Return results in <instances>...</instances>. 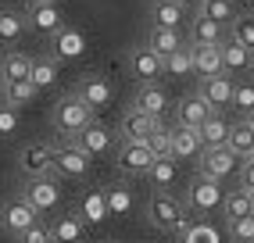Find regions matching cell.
<instances>
[{
	"label": "cell",
	"mask_w": 254,
	"mask_h": 243,
	"mask_svg": "<svg viewBox=\"0 0 254 243\" xmlns=\"http://www.w3.org/2000/svg\"><path fill=\"white\" fill-rule=\"evenodd\" d=\"M147 18L154 29H179V22L186 18V11L176 4V0H150Z\"/></svg>",
	"instance_id": "obj_20"
},
{
	"label": "cell",
	"mask_w": 254,
	"mask_h": 243,
	"mask_svg": "<svg viewBox=\"0 0 254 243\" xmlns=\"http://www.w3.org/2000/svg\"><path fill=\"white\" fill-rule=\"evenodd\" d=\"M190 47V43H186ZM190 54H193V75L197 79H218V75H226V68H222V47H190Z\"/></svg>",
	"instance_id": "obj_16"
},
{
	"label": "cell",
	"mask_w": 254,
	"mask_h": 243,
	"mask_svg": "<svg viewBox=\"0 0 254 243\" xmlns=\"http://www.w3.org/2000/svg\"><path fill=\"white\" fill-rule=\"evenodd\" d=\"M36 222H40V215L32 211V207H29L22 197L0 204V225H4V233H11V236H25Z\"/></svg>",
	"instance_id": "obj_9"
},
{
	"label": "cell",
	"mask_w": 254,
	"mask_h": 243,
	"mask_svg": "<svg viewBox=\"0 0 254 243\" xmlns=\"http://www.w3.org/2000/svg\"><path fill=\"white\" fill-rule=\"evenodd\" d=\"M36 93H40V90H36L29 79H25V82H0V100L11 104V108H22V104H29Z\"/></svg>",
	"instance_id": "obj_34"
},
{
	"label": "cell",
	"mask_w": 254,
	"mask_h": 243,
	"mask_svg": "<svg viewBox=\"0 0 254 243\" xmlns=\"http://www.w3.org/2000/svg\"><path fill=\"white\" fill-rule=\"evenodd\" d=\"M251 158H254V154H251Z\"/></svg>",
	"instance_id": "obj_49"
},
{
	"label": "cell",
	"mask_w": 254,
	"mask_h": 243,
	"mask_svg": "<svg viewBox=\"0 0 254 243\" xmlns=\"http://www.w3.org/2000/svg\"><path fill=\"white\" fill-rule=\"evenodd\" d=\"M240 186L247 193H254V158H244V165H240Z\"/></svg>",
	"instance_id": "obj_43"
},
{
	"label": "cell",
	"mask_w": 254,
	"mask_h": 243,
	"mask_svg": "<svg viewBox=\"0 0 254 243\" xmlns=\"http://www.w3.org/2000/svg\"><path fill=\"white\" fill-rule=\"evenodd\" d=\"M108 211H115V215H129L132 211V197H129L126 186H115L108 193Z\"/></svg>",
	"instance_id": "obj_39"
},
{
	"label": "cell",
	"mask_w": 254,
	"mask_h": 243,
	"mask_svg": "<svg viewBox=\"0 0 254 243\" xmlns=\"http://www.w3.org/2000/svg\"><path fill=\"white\" fill-rule=\"evenodd\" d=\"M129 72H132V79H140V86H154L165 79V58H158L143 43L136 50H129Z\"/></svg>",
	"instance_id": "obj_6"
},
{
	"label": "cell",
	"mask_w": 254,
	"mask_h": 243,
	"mask_svg": "<svg viewBox=\"0 0 254 243\" xmlns=\"http://www.w3.org/2000/svg\"><path fill=\"white\" fill-rule=\"evenodd\" d=\"M229 40L254 54V14H236L229 22Z\"/></svg>",
	"instance_id": "obj_36"
},
{
	"label": "cell",
	"mask_w": 254,
	"mask_h": 243,
	"mask_svg": "<svg viewBox=\"0 0 254 243\" xmlns=\"http://www.w3.org/2000/svg\"><path fill=\"white\" fill-rule=\"evenodd\" d=\"M25 25L40 36H58L61 29V7L58 4H25Z\"/></svg>",
	"instance_id": "obj_12"
},
{
	"label": "cell",
	"mask_w": 254,
	"mask_h": 243,
	"mask_svg": "<svg viewBox=\"0 0 254 243\" xmlns=\"http://www.w3.org/2000/svg\"><path fill=\"white\" fill-rule=\"evenodd\" d=\"M200 165H197V172L204 179H211V182H222L229 172L236 168V161L240 158H233V150L229 147H215V150H200V158H197Z\"/></svg>",
	"instance_id": "obj_10"
},
{
	"label": "cell",
	"mask_w": 254,
	"mask_h": 243,
	"mask_svg": "<svg viewBox=\"0 0 254 243\" xmlns=\"http://www.w3.org/2000/svg\"><path fill=\"white\" fill-rule=\"evenodd\" d=\"M18 243H50V229H47L43 222H36L25 236H18Z\"/></svg>",
	"instance_id": "obj_42"
},
{
	"label": "cell",
	"mask_w": 254,
	"mask_h": 243,
	"mask_svg": "<svg viewBox=\"0 0 254 243\" xmlns=\"http://www.w3.org/2000/svg\"><path fill=\"white\" fill-rule=\"evenodd\" d=\"M22 200L32 207L36 215H47L54 211L58 200H61V186H58V176H47V179H29L25 189H22Z\"/></svg>",
	"instance_id": "obj_5"
},
{
	"label": "cell",
	"mask_w": 254,
	"mask_h": 243,
	"mask_svg": "<svg viewBox=\"0 0 254 243\" xmlns=\"http://www.w3.org/2000/svg\"><path fill=\"white\" fill-rule=\"evenodd\" d=\"M222 215H226V222H240V218L254 215V207H251V193H247L244 186L229 189V193L222 197Z\"/></svg>",
	"instance_id": "obj_28"
},
{
	"label": "cell",
	"mask_w": 254,
	"mask_h": 243,
	"mask_svg": "<svg viewBox=\"0 0 254 243\" xmlns=\"http://www.w3.org/2000/svg\"><path fill=\"white\" fill-rule=\"evenodd\" d=\"M147 222L154 225L158 233H168V236H183L186 233V204L176 200L172 193H150L147 197Z\"/></svg>",
	"instance_id": "obj_1"
},
{
	"label": "cell",
	"mask_w": 254,
	"mask_h": 243,
	"mask_svg": "<svg viewBox=\"0 0 254 243\" xmlns=\"http://www.w3.org/2000/svg\"><path fill=\"white\" fill-rule=\"evenodd\" d=\"M222 186L204 179V176H197L190 182V189H186V211H197V215H211L215 207H222Z\"/></svg>",
	"instance_id": "obj_7"
},
{
	"label": "cell",
	"mask_w": 254,
	"mask_h": 243,
	"mask_svg": "<svg viewBox=\"0 0 254 243\" xmlns=\"http://www.w3.org/2000/svg\"><path fill=\"white\" fill-rule=\"evenodd\" d=\"M200 150H204V143H200L197 129L172 125V161H197Z\"/></svg>",
	"instance_id": "obj_17"
},
{
	"label": "cell",
	"mask_w": 254,
	"mask_h": 243,
	"mask_svg": "<svg viewBox=\"0 0 254 243\" xmlns=\"http://www.w3.org/2000/svg\"><path fill=\"white\" fill-rule=\"evenodd\" d=\"M29 4H58V0H29Z\"/></svg>",
	"instance_id": "obj_45"
},
{
	"label": "cell",
	"mask_w": 254,
	"mask_h": 243,
	"mask_svg": "<svg viewBox=\"0 0 254 243\" xmlns=\"http://www.w3.org/2000/svg\"><path fill=\"white\" fill-rule=\"evenodd\" d=\"M29 82L36 86V90H54V86H58V61L54 58H32Z\"/></svg>",
	"instance_id": "obj_31"
},
{
	"label": "cell",
	"mask_w": 254,
	"mask_h": 243,
	"mask_svg": "<svg viewBox=\"0 0 254 243\" xmlns=\"http://www.w3.org/2000/svg\"><path fill=\"white\" fill-rule=\"evenodd\" d=\"M18 165L25 172V179H47V176H58L54 172V147L50 143H29L18 154Z\"/></svg>",
	"instance_id": "obj_8"
},
{
	"label": "cell",
	"mask_w": 254,
	"mask_h": 243,
	"mask_svg": "<svg viewBox=\"0 0 254 243\" xmlns=\"http://www.w3.org/2000/svg\"><path fill=\"white\" fill-rule=\"evenodd\" d=\"M211 115H215V111H211V108H208V104L200 100L197 93L183 97V100L176 104V125H183V129H200Z\"/></svg>",
	"instance_id": "obj_15"
},
{
	"label": "cell",
	"mask_w": 254,
	"mask_h": 243,
	"mask_svg": "<svg viewBox=\"0 0 254 243\" xmlns=\"http://www.w3.org/2000/svg\"><path fill=\"white\" fill-rule=\"evenodd\" d=\"M104 211H108V204L100 200V197H90L86 204H82V215H86V225H97L100 218H104Z\"/></svg>",
	"instance_id": "obj_41"
},
{
	"label": "cell",
	"mask_w": 254,
	"mask_h": 243,
	"mask_svg": "<svg viewBox=\"0 0 254 243\" xmlns=\"http://www.w3.org/2000/svg\"><path fill=\"white\" fill-rule=\"evenodd\" d=\"M132 108L143 111V115H150V118H161L165 108H168V93H165V86H161V82H154V86H140L136 97H132Z\"/></svg>",
	"instance_id": "obj_18"
},
{
	"label": "cell",
	"mask_w": 254,
	"mask_h": 243,
	"mask_svg": "<svg viewBox=\"0 0 254 243\" xmlns=\"http://www.w3.org/2000/svg\"><path fill=\"white\" fill-rule=\"evenodd\" d=\"M47 229H50V243H79L82 240V222L75 215H61L58 222H50Z\"/></svg>",
	"instance_id": "obj_30"
},
{
	"label": "cell",
	"mask_w": 254,
	"mask_h": 243,
	"mask_svg": "<svg viewBox=\"0 0 254 243\" xmlns=\"http://www.w3.org/2000/svg\"><path fill=\"white\" fill-rule=\"evenodd\" d=\"M147 147L154 158H172V129L165 125V118H154V129L147 136Z\"/></svg>",
	"instance_id": "obj_33"
},
{
	"label": "cell",
	"mask_w": 254,
	"mask_h": 243,
	"mask_svg": "<svg viewBox=\"0 0 254 243\" xmlns=\"http://www.w3.org/2000/svg\"><path fill=\"white\" fill-rule=\"evenodd\" d=\"M90 165H93V158L75 140H61V147H54V172H58V176H64V179H86Z\"/></svg>",
	"instance_id": "obj_4"
},
{
	"label": "cell",
	"mask_w": 254,
	"mask_h": 243,
	"mask_svg": "<svg viewBox=\"0 0 254 243\" xmlns=\"http://www.w3.org/2000/svg\"><path fill=\"white\" fill-rule=\"evenodd\" d=\"M197 132H200V143H204V150L226 147V140H229V122H226V115H218V111H215Z\"/></svg>",
	"instance_id": "obj_26"
},
{
	"label": "cell",
	"mask_w": 254,
	"mask_h": 243,
	"mask_svg": "<svg viewBox=\"0 0 254 243\" xmlns=\"http://www.w3.org/2000/svg\"><path fill=\"white\" fill-rule=\"evenodd\" d=\"M197 97L204 100L211 111L222 115L226 108H233V79H229V75H218V79H200Z\"/></svg>",
	"instance_id": "obj_13"
},
{
	"label": "cell",
	"mask_w": 254,
	"mask_h": 243,
	"mask_svg": "<svg viewBox=\"0 0 254 243\" xmlns=\"http://www.w3.org/2000/svg\"><path fill=\"white\" fill-rule=\"evenodd\" d=\"M251 75H254V58H251Z\"/></svg>",
	"instance_id": "obj_47"
},
{
	"label": "cell",
	"mask_w": 254,
	"mask_h": 243,
	"mask_svg": "<svg viewBox=\"0 0 254 243\" xmlns=\"http://www.w3.org/2000/svg\"><path fill=\"white\" fill-rule=\"evenodd\" d=\"M50 122H54V129L64 136V140H72V136H79V132L93 122V111H90L75 93H68V97H61V100L54 104V111H50Z\"/></svg>",
	"instance_id": "obj_2"
},
{
	"label": "cell",
	"mask_w": 254,
	"mask_h": 243,
	"mask_svg": "<svg viewBox=\"0 0 254 243\" xmlns=\"http://www.w3.org/2000/svg\"><path fill=\"white\" fill-rule=\"evenodd\" d=\"M143 179L150 182V189H154V193H168V189H172V182H176V161H172V158H154V165L147 168Z\"/></svg>",
	"instance_id": "obj_25"
},
{
	"label": "cell",
	"mask_w": 254,
	"mask_h": 243,
	"mask_svg": "<svg viewBox=\"0 0 254 243\" xmlns=\"http://www.w3.org/2000/svg\"><path fill=\"white\" fill-rule=\"evenodd\" d=\"M229 240L233 243H254V215H247L240 222H229Z\"/></svg>",
	"instance_id": "obj_40"
},
{
	"label": "cell",
	"mask_w": 254,
	"mask_h": 243,
	"mask_svg": "<svg viewBox=\"0 0 254 243\" xmlns=\"http://www.w3.org/2000/svg\"><path fill=\"white\" fill-rule=\"evenodd\" d=\"M197 14L208 18V22H215V25H222V29H229V22L236 18V4L233 0H204Z\"/></svg>",
	"instance_id": "obj_32"
},
{
	"label": "cell",
	"mask_w": 254,
	"mask_h": 243,
	"mask_svg": "<svg viewBox=\"0 0 254 243\" xmlns=\"http://www.w3.org/2000/svg\"><path fill=\"white\" fill-rule=\"evenodd\" d=\"M251 207H254V193H251Z\"/></svg>",
	"instance_id": "obj_48"
},
{
	"label": "cell",
	"mask_w": 254,
	"mask_h": 243,
	"mask_svg": "<svg viewBox=\"0 0 254 243\" xmlns=\"http://www.w3.org/2000/svg\"><path fill=\"white\" fill-rule=\"evenodd\" d=\"M226 147L233 150V158H251L254 154V129L247 125V118H240V122H233L229 125V140H226Z\"/></svg>",
	"instance_id": "obj_23"
},
{
	"label": "cell",
	"mask_w": 254,
	"mask_h": 243,
	"mask_svg": "<svg viewBox=\"0 0 254 243\" xmlns=\"http://www.w3.org/2000/svg\"><path fill=\"white\" fill-rule=\"evenodd\" d=\"M247 125H251V129H254V111H251V115H247Z\"/></svg>",
	"instance_id": "obj_46"
},
{
	"label": "cell",
	"mask_w": 254,
	"mask_h": 243,
	"mask_svg": "<svg viewBox=\"0 0 254 243\" xmlns=\"http://www.w3.org/2000/svg\"><path fill=\"white\" fill-rule=\"evenodd\" d=\"M165 75L168 79H186V75H193V54H190V47H179L176 54H168L165 58Z\"/></svg>",
	"instance_id": "obj_35"
},
{
	"label": "cell",
	"mask_w": 254,
	"mask_h": 243,
	"mask_svg": "<svg viewBox=\"0 0 254 243\" xmlns=\"http://www.w3.org/2000/svg\"><path fill=\"white\" fill-rule=\"evenodd\" d=\"M25 18L22 14H14V11H0V47H7V50H14L22 43V36H25Z\"/></svg>",
	"instance_id": "obj_27"
},
{
	"label": "cell",
	"mask_w": 254,
	"mask_h": 243,
	"mask_svg": "<svg viewBox=\"0 0 254 243\" xmlns=\"http://www.w3.org/2000/svg\"><path fill=\"white\" fill-rule=\"evenodd\" d=\"M147 47L154 50L158 58H168V54H176V50L183 47V36H179V29H154V25H150Z\"/></svg>",
	"instance_id": "obj_29"
},
{
	"label": "cell",
	"mask_w": 254,
	"mask_h": 243,
	"mask_svg": "<svg viewBox=\"0 0 254 243\" xmlns=\"http://www.w3.org/2000/svg\"><path fill=\"white\" fill-rule=\"evenodd\" d=\"M32 75V58L22 50H7L0 58V82H25Z\"/></svg>",
	"instance_id": "obj_22"
},
{
	"label": "cell",
	"mask_w": 254,
	"mask_h": 243,
	"mask_svg": "<svg viewBox=\"0 0 254 243\" xmlns=\"http://www.w3.org/2000/svg\"><path fill=\"white\" fill-rule=\"evenodd\" d=\"M75 97L86 104V108L97 115L100 108H108L111 104V97H115V90H111V82L104 79V75H82L79 79V86H75Z\"/></svg>",
	"instance_id": "obj_11"
},
{
	"label": "cell",
	"mask_w": 254,
	"mask_h": 243,
	"mask_svg": "<svg viewBox=\"0 0 254 243\" xmlns=\"http://www.w3.org/2000/svg\"><path fill=\"white\" fill-rule=\"evenodd\" d=\"M251 58H254V54H251V50H244L240 43H233V40L222 43V68H226V75H229V79L251 72Z\"/></svg>",
	"instance_id": "obj_24"
},
{
	"label": "cell",
	"mask_w": 254,
	"mask_h": 243,
	"mask_svg": "<svg viewBox=\"0 0 254 243\" xmlns=\"http://www.w3.org/2000/svg\"><path fill=\"white\" fill-rule=\"evenodd\" d=\"M150 165H154V154H150L147 143L118 140V147H115V168L122 172L126 179H143Z\"/></svg>",
	"instance_id": "obj_3"
},
{
	"label": "cell",
	"mask_w": 254,
	"mask_h": 243,
	"mask_svg": "<svg viewBox=\"0 0 254 243\" xmlns=\"http://www.w3.org/2000/svg\"><path fill=\"white\" fill-rule=\"evenodd\" d=\"M233 111H240L244 118L254 111V82H233Z\"/></svg>",
	"instance_id": "obj_37"
},
{
	"label": "cell",
	"mask_w": 254,
	"mask_h": 243,
	"mask_svg": "<svg viewBox=\"0 0 254 243\" xmlns=\"http://www.w3.org/2000/svg\"><path fill=\"white\" fill-rule=\"evenodd\" d=\"M72 140L90 154V158H100V154H111V147H118V140L111 136L108 125H100V122H90L86 129H82L79 136H72Z\"/></svg>",
	"instance_id": "obj_14"
},
{
	"label": "cell",
	"mask_w": 254,
	"mask_h": 243,
	"mask_svg": "<svg viewBox=\"0 0 254 243\" xmlns=\"http://www.w3.org/2000/svg\"><path fill=\"white\" fill-rule=\"evenodd\" d=\"M22 129V115L18 108H11V104H0V140H11V136H18Z\"/></svg>",
	"instance_id": "obj_38"
},
{
	"label": "cell",
	"mask_w": 254,
	"mask_h": 243,
	"mask_svg": "<svg viewBox=\"0 0 254 243\" xmlns=\"http://www.w3.org/2000/svg\"><path fill=\"white\" fill-rule=\"evenodd\" d=\"M226 40H229V36H226V29H222V25H215V22H208V18H200V14L190 22V40H186L190 47H222Z\"/></svg>",
	"instance_id": "obj_21"
},
{
	"label": "cell",
	"mask_w": 254,
	"mask_h": 243,
	"mask_svg": "<svg viewBox=\"0 0 254 243\" xmlns=\"http://www.w3.org/2000/svg\"><path fill=\"white\" fill-rule=\"evenodd\" d=\"M150 129H154V118L143 115V111H136V108H129V111L122 115V125H118L122 140H129V143H147Z\"/></svg>",
	"instance_id": "obj_19"
},
{
	"label": "cell",
	"mask_w": 254,
	"mask_h": 243,
	"mask_svg": "<svg viewBox=\"0 0 254 243\" xmlns=\"http://www.w3.org/2000/svg\"><path fill=\"white\" fill-rule=\"evenodd\" d=\"M176 4H179L183 11H190V7H193V11H200V4H204V0H176Z\"/></svg>",
	"instance_id": "obj_44"
}]
</instances>
